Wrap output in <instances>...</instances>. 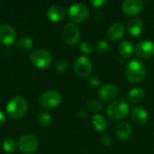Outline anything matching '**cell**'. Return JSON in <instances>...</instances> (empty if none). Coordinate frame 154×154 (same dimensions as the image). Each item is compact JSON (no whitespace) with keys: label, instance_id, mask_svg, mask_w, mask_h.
<instances>
[{"label":"cell","instance_id":"obj_27","mask_svg":"<svg viewBox=\"0 0 154 154\" xmlns=\"http://www.w3.org/2000/svg\"><path fill=\"white\" fill-rule=\"evenodd\" d=\"M96 49H97V52H99V53H105V52H106V51H109L110 45H109V43H108L106 41L101 40V41H99V42L97 43Z\"/></svg>","mask_w":154,"mask_h":154},{"label":"cell","instance_id":"obj_26","mask_svg":"<svg viewBox=\"0 0 154 154\" xmlns=\"http://www.w3.org/2000/svg\"><path fill=\"white\" fill-rule=\"evenodd\" d=\"M54 68L55 69L58 71V72H60V73H63V72H66L69 69V64L66 60H59L55 62V65H54Z\"/></svg>","mask_w":154,"mask_h":154},{"label":"cell","instance_id":"obj_29","mask_svg":"<svg viewBox=\"0 0 154 154\" xmlns=\"http://www.w3.org/2000/svg\"><path fill=\"white\" fill-rule=\"evenodd\" d=\"M89 84L93 87V88H97L100 86L101 84V80L100 78L98 76H93L89 79Z\"/></svg>","mask_w":154,"mask_h":154},{"label":"cell","instance_id":"obj_1","mask_svg":"<svg viewBox=\"0 0 154 154\" xmlns=\"http://www.w3.org/2000/svg\"><path fill=\"white\" fill-rule=\"evenodd\" d=\"M147 75V68L145 64L138 60H131L125 69V76L129 81L133 83L142 82Z\"/></svg>","mask_w":154,"mask_h":154},{"label":"cell","instance_id":"obj_24","mask_svg":"<svg viewBox=\"0 0 154 154\" xmlns=\"http://www.w3.org/2000/svg\"><path fill=\"white\" fill-rule=\"evenodd\" d=\"M38 121L42 126L46 127L51 124L52 118H51V116L48 113H41L38 116Z\"/></svg>","mask_w":154,"mask_h":154},{"label":"cell","instance_id":"obj_15","mask_svg":"<svg viewBox=\"0 0 154 154\" xmlns=\"http://www.w3.org/2000/svg\"><path fill=\"white\" fill-rule=\"evenodd\" d=\"M143 21L141 19L138 18H134L132 20H130L127 23L126 25V30L128 32V33L133 36V37H137L139 36L143 31Z\"/></svg>","mask_w":154,"mask_h":154},{"label":"cell","instance_id":"obj_8","mask_svg":"<svg viewBox=\"0 0 154 154\" xmlns=\"http://www.w3.org/2000/svg\"><path fill=\"white\" fill-rule=\"evenodd\" d=\"M17 146L23 153H32L39 147V140L35 135L25 134L20 138Z\"/></svg>","mask_w":154,"mask_h":154},{"label":"cell","instance_id":"obj_3","mask_svg":"<svg viewBox=\"0 0 154 154\" xmlns=\"http://www.w3.org/2000/svg\"><path fill=\"white\" fill-rule=\"evenodd\" d=\"M129 112V105L124 100H117L111 103L106 108V115L112 120H121Z\"/></svg>","mask_w":154,"mask_h":154},{"label":"cell","instance_id":"obj_16","mask_svg":"<svg viewBox=\"0 0 154 154\" xmlns=\"http://www.w3.org/2000/svg\"><path fill=\"white\" fill-rule=\"evenodd\" d=\"M65 13H66L65 9L62 5H54L49 8L48 12H47V15L51 21L57 23V22H60V20H62L64 18Z\"/></svg>","mask_w":154,"mask_h":154},{"label":"cell","instance_id":"obj_28","mask_svg":"<svg viewBox=\"0 0 154 154\" xmlns=\"http://www.w3.org/2000/svg\"><path fill=\"white\" fill-rule=\"evenodd\" d=\"M79 48H80V51H81L83 53H85V54H90V53L93 52V50H94L92 44L89 43V42H81Z\"/></svg>","mask_w":154,"mask_h":154},{"label":"cell","instance_id":"obj_7","mask_svg":"<svg viewBox=\"0 0 154 154\" xmlns=\"http://www.w3.org/2000/svg\"><path fill=\"white\" fill-rule=\"evenodd\" d=\"M61 102V96L55 90H49L42 93L40 97L39 103L41 106L46 109H51L60 105Z\"/></svg>","mask_w":154,"mask_h":154},{"label":"cell","instance_id":"obj_10","mask_svg":"<svg viewBox=\"0 0 154 154\" xmlns=\"http://www.w3.org/2000/svg\"><path fill=\"white\" fill-rule=\"evenodd\" d=\"M135 54L142 59H150L154 56V42L150 40L139 42L134 48Z\"/></svg>","mask_w":154,"mask_h":154},{"label":"cell","instance_id":"obj_19","mask_svg":"<svg viewBox=\"0 0 154 154\" xmlns=\"http://www.w3.org/2000/svg\"><path fill=\"white\" fill-rule=\"evenodd\" d=\"M118 50H119L120 54L124 58L128 59L133 55V53L134 51V47L133 43L130 41H123L119 44Z\"/></svg>","mask_w":154,"mask_h":154},{"label":"cell","instance_id":"obj_13","mask_svg":"<svg viewBox=\"0 0 154 154\" xmlns=\"http://www.w3.org/2000/svg\"><path fill=\"white\" fill-rule=\"evenodd\" d=\"M16 38L15 30L7 24L0 25V42L5 45L12 44Z\"/></svg>","mask_w":154,"mask_h":154},{"label":"cell","instance_id":"obj_12","mask_svg":"<svg viewBox=\"0 0 154 154\" xmlns=\"http://www.w3.org/2000/svg\"><path fill=\"white\" fill-rule=\"evenodd\" d=\"M118 93L119 89L114 84H106L98 90L99 97L106 102L113 101L114 99H116L118 96Z\"/></svg>","mask_w":154,"mask_h":154},{"label":"cell","instance_id":"obj_5","mask_svg":"<svg viewBox=\"0 0 154 154\" xmlns=\"http://www.w3.org/2000/svg\"><path fill=\"white\" fill-rule=\"evenodd\" d=\"M68 13L69 18L75 23H83L88 18L89 15V11L87 5L80 3L71 5Z\"/></svg>","mask_w":154,"mask_h":154},{"label":"cell","instance_id":"obj_14","mask_svg":"<svg viewBox=\"0 0 154 154\" xmlns=\"http://www.w3.org/2000/svg\"><path fill=\"white\" fill-rule=\"evenodd\" d=\"M131 118L137 125H144L148 121V113L143 106H136L131 113Z\"/></svg>","mask_w":154,"mask_h":154},{"label":"cell","instance_id":"obj_9","mask_svg":"<svg viewBox=\"0 0 154 154\" xmlns=\"http://www.w3.org/2000/svg\"><path fill=\"white\" fill-rule=\"evenodd\" d=\"M80 37V32L79 27L74 23H67L62 31V38L63 41L69 45L76 44Z\"/></svg>","mask_w":154,"mask_h":154},{"label":"cell","instance_id":"obj_4","mask_svg":"<svg viewBox=\"0 0 154 154\" xmlns=\"http://www.w3.org/2000/svg\"><path fill=\"white\" fill-rule=\"evenodd\" d=\"M31 62L37 68L44 69L50 66L52 61L51 54L44 49H37L30 55Z\"/></svg>","mask_w":154,"mask_h":154},{"label":"cell","instance_id":"obj_22","mask_svg":"<svg viewBox=\"0 0 154 154\" xmlns=\"http://www.w3.org/2000/svg\"><path fill=\"white\" fill-rule=\"evenodd\" d=\"M32 47V41L31 38H29L27 36L21 38L16 44V48L20 51H27Z\"/></svg>","mask_w":154,"mask_h":154},{"label":"cell","instance_id":"obj_31","mask_svg":"<svg viewBox=\"0 0 154 154\" xmlns=\"http://www.w3.org/2000/svg\"><path fill=\"white\" fill-rule=\"evenodd\" d=\"M106 3V0H93V1H91V5L94 7H100V6L104 5Z\"/></svg>","mask_w":154,"mask_h":154},{"label":"cell","instance_id":"obj_18","mask_svg":"<svg viewBox=\"0 0 154 154\" xmlns=\"http://www.w3.org/2000/svg\"><path fill=\"white\" fill-rule=\"evenodd\" d=\"M132 127L127 122H121L116 126V135L122 141H127L132 135Z\"/></svg>","mask_w":154,"mask_h":154},{"label":"cell","instance_id":"obj_21","mask_svg":"<svg viewBox=\"0 0 154 154\" xmlns=\"http://www.w3.org/2000/svg\"><path fill=\"white\" fill-rule=\"evenodd\" d=\"M92 123L95 129L98 132L104 131L107 127V121L106 119L99 114H96L92 118Z\"/></svg>","mask_w":154,"mask_h":154},{"label":"cell","instance_id":"obj_23","mask_svg":"<svg viewBox=\"0 0 154 154\" xmlns=\"http://www.w3.org/2000/svg\"><path fill=\"white\" fill-rule=\"evenodd\" d=\"M16 147H17V143L14 139L7 138L3 143V150L5 152H8V153L14 152L16 150Z\"/></svg>","mask_w":154,"mask_h":154},{"label":"cell","instance_id":"obj_33","mask_svg":"<svg viewBox=\"0 0 154 154\" xmlns=\"http://www.w3.org/2000/svg\"><path fill=\"white\" fill-rule=\"evenodd\" d=\"M5 123V116L2 112H0V126H2Z\"/></svg>","mask_w":154,"mask_h":154},{"label":"cell","instance_id":"obj_2","mask_svg":"<svg viewBox=\"0 0 154 154\" xmlns=\"http://www.w3.org/2000/svg\"><path fill=\"white\" fill-rule=\"evenodd\" d=\"M27 110V101L22 97H13L6 105V113L10 117L14 119L22 118L26 114Z\"/></svg>","mask_w":154,"mask_h":154},{"label":"cell","instance_id":"obj_30","mask_svg":"<svg viewBox=\"0 0 154 154\" xmlns=\"http://www.w3.org/2000/svg\"><path fill=\"white\" fill-rule=\"evenodd\" d=\"M101 143L104 146H109L111 143V138L107 134H104L101 137Z\"/></svg>","mask_w":154,"mask_h":154},{"label":"cell","instance_id":"obj_32","mask_svg":"<svg viewBox=\"0 0 154 154\" xmlns=\"http://www.w3.org/2000/svg\"><path fill=\"white\" fill-rule=\"evenodd\" d=\"M78 116L79 117H80V118H85L86 116H87V112L85 111V110H79V112H78Z\"/></svg>","mask_w":154,"mask_h":154},{"label":"cell","instance_id":"obj_25","mask_svg":"<svg viewBox=\"0 0 154 154\" xmlns=\"http://www.w3.org/2000/svg\"><path fill=\"white\" fill-rule=\"evenodd\" d=\"M87 107L89 110H91L92 112H96V113L100 112L102 110V108H103L102 104L100 102L97 101V100H94V99L93 100H89L87 103Z\"/></svg>","mask_w":154,"mask_h":154},{"label":"cell","instance_id":"obj_20","mask_svg":"<svg viewBox=\"0 0 154 154\" xmlns=\"http://www.w3.org/2000/svg\"><path fill=\"white\" fill-rule=\"evenodd\" d=\"M145 97V91L141 88H132L128 92V99L133 103H140Z\"/></svg>","mask_w":154,"mask_h":154},{"label":"cell","instance_id":"obj_17","mask_svg":"<svg viewBox=\"0 0 154 154\" xmlns=\"http://www.w3.org/2000/svg\"><path fill=\"white\" fill-rule=\"evenodd\" d=\"M125 32V27L120 23H115L111 24L107 30V37L111 41H118L120 40Z\"/></svg>","mask_w":154,"mask_h":154},{"label":"cell","instance_id":"obj_6","mask_svg":"<svg viewBox=\"0 0 154 154\" xmlns=\"http://www.w3.org/2000/svg\"><path fill=\"white\" fill-rule=\"evenodd\" d=\"M73 69L77 76H79V78H87L90 75L92 71V61L89 58L86 56H80L75 60L73 64Z\"/></svg>","mask_w":154,"mask_h":154},{"label":"cell","instance_id":"obj_11","mask_svg":"<svg viewBox=\"0 0 154 154\" xmlns=\"http://www.w3.org/2000/svg\"><path fill=\"white\" fill-rule=\"evenodd\" d=\"M144 7V4L140 0H126L122 4V11L124 14L129 16L137 15Z\"/></svg>","mask_w":154,"mask_h":154}]
</instances>
